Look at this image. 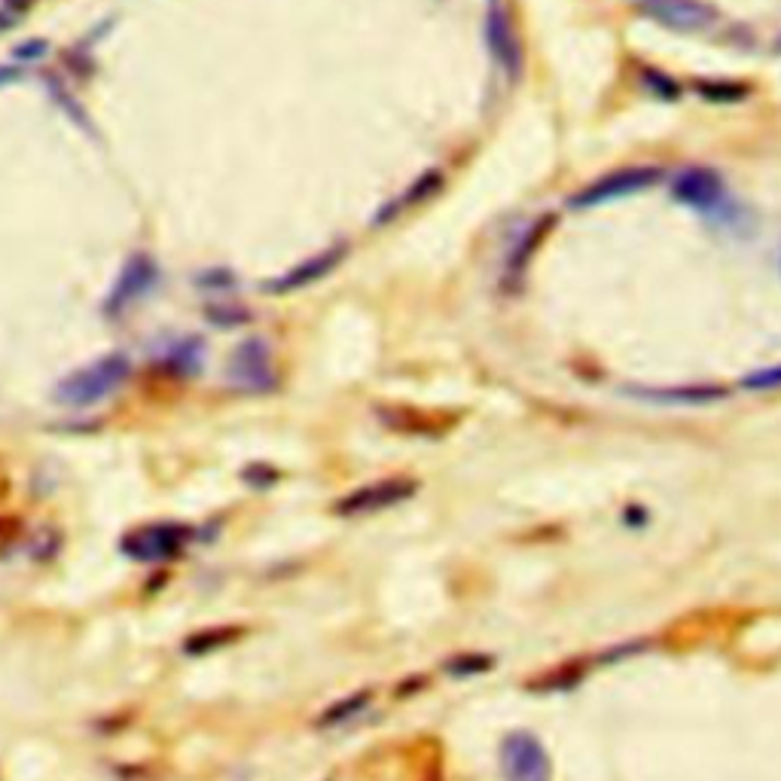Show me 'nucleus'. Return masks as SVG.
Returning <instances> with one entry per match:
<instances>
[{
    "label": "nucleus",
    "instance_id": "obj_1",
    "mask_svg": "<svg viewBox=\"0 0 781 781\" xmlns=\"http://www.w3.org/2000/svg\"><path fill=\"white\" fill-rule=\"evenodd\" d=\"M129 376H132V360L126 354H104L102 360L64 376L56 384V400L64 406H95L110 398Z\"/></svg>",
    "mask_w": 781,
    "mask_h": 781
},
{
    "label": "nucleus",
    "instance_id": "obj_2",
    "mask_svg": "<svg viewBox=\"0 0 781 781\" xmlns=\"http://www.w3.org/2000/svg\"><path fill=\"white\" fill-rule=\"evenodd\" d=\"M226 379L238 391H248V394H269L279 388V372L272 364V348L269 342L260 336L238 342L236 352L229 354V364H226Z\"/></svg>",
    "mask_w": 781,
    "mask_h": 781
},
{
    "label": "nucleus",
    "instance_id": "obj_3",
    "mask_svg": "<svg viewBox=\"0 0 781 781\" xmlns=\"http://www.w3.org/2000/svg\"><path fill=\"white\" fill-rule=\"evenodd\" d=\"M159 284V263L150 257V253H132L119 279L114 281L110 294L104 299V315L107 318H117L122 311H129L134 303H141L144 296H150Z\"/></svg>",
    "mask_w": 781,
    "mask_h": 781
},
{
    "label": "nucleus",
    "instance_id": "obj_4",
    "mask_svg": "<svg viewBox=\"0 0 781 781\" xmlns=\"http://www.w3.org/2000/svg\"><path fill=\"white\" fill-rule=\"evenodd\" d=\"M415 492H418V483L410 476H388V480L348 492L345 498L336 501L333 510H336V517H372V513H384L398 504L410 501Z\"/></svg>",
    "mask_w": 781,
    "mask_h": 781
},
{
    "label": "nucleus",
    "instance_id": "obj_5",
    "mask_svg": "<svg viewBox=\"0 0 781 781\" xmlns=\"http://www.w3.org/2000/svg\"><path fill=\"white\" fill-rule=\"evenodd\" d=\"M501 769L507 781H553V764L544 742L529 730H517L504 738Z\"/></svg>",
    "mask_w": 781,
    "mask_h": 781
},
{
    "label": "nucleus",
    "instance_id": "obj_6",
    "mask_svg": "<svg viewBox=\"0 0 781 781\" xmlns=\"http://www.w3.org/2000/svg\"><path fill=\"white\" fill-rule=\"evenodd\" d=\"M663 177L660 168L653 165H635V168H619V171H611L602 180H595L590 187H583L580 192H575L568 199L571 208H595V205H607V202H617V199H626V196H635V192L650 190L656 180Z\"/></svg>",
    "mask_w": 781,
    "mask_h": 781
},
{
    "label": "nucleus",
    "instance_id": "obj_7",
    "mask_svg": "<svg viewBox=\"0 0 781 781\" xmlns=\"http://www.w3.org/2000/svg\"><path fill=\"white\" fill-rule=\"evenodd\" d=\"M190 529L177 525V522H153V525H144V529L129 531L122 541H119V549L122 556H129L132 561H165L175 559L177 553L184 549V544L190 541Z\"/></svg>",
    "mask_w": 781,
    "mask_h": 781
},
{
    "label": "nucleus",
    "instance_id": "obj_8",
    "mask_svg": "<svg viewBox=\"0 0 781 781\" xmlns=\"http://www.w3.org/2000/svg\"><path fill=\"white\" fill-rule=\"evenodd\" d=\"M672 199L711 217V214H718L730 202V192H726V184H723V177L714 168L699 165V168H684L672 180Z\"/></svg>",
    "mask_w": 781,
    "mask_h": 781
},
{
    "label": "nucleus",
    "instance_id": "obj_9",
    "mask_svg": "<svg viewBox=\"0 0 781 781\" xmlns=\"http://www.w3.org/2000/svg\"><path fill=\"white\" fill-rule=\"evenodd\" d=\"M638 10L675 31H708L718 22V10L706 0H641Z\"/></svg>",
    "mask_w": 781,
    "mask_h": 781
},
{
    "label": "nucleus",
    "instance_id": "obj_10",
    "mask_svg": "<svg viewBox=\"0 0 781 781\" xmlns=\"http://www.w3.org/2000/svg\"><path fill=\"white\" fill-rule=\"evenodd\" d=\"M345 257H348V245L340 241V245H333V248H327V251L315 253V257L303 260V263H296L294 269H287V272L279 275V279L265 281V294L284 296V294H296V291H303V287H311L315 281L327 279L333 269H340V263L345 260Z\"/></svg>",
    "mask_w": 781,
    "mask_h": 781
},
{
    "label": "nucleus",
    "instance_id": "obj_11",
    "mask_svg": "<svg viewBox=\"0 0 781 781\" xmlns=\"http://www.w3.org/2000/svg\"><path fill=\"white\" fill-rule=\"evenodd\" d=\"M486 44L492 49V59L498 61V68L507 74V80H519L522 64H525V49H522V40H519L510 15L498 7L486 15Z\"/></svg>",
    "mask_w": 781,
    "mask_h": 781
},
{
    "label": "nucleus",
    "instance_id": "obj_12",
    "mask_svg": "<svg viewBox=\"0 0 781 781\" xmlns=\"http://www.w3.org/2000/svg\"><path fill=\"white\" fill-rule=\"evenodd\" d=\"M623 394L644 400V403H656V406H706V403H718V400L726 398V388H718V384H678V388H635V384H626Z\"/></svg>",
    "mask_w": 781,
    "mask_h": 781
},
{
    "label": "nucleus",
    "instance_id": "obj_13",
    "mask_svg": "<svg viewBox=\"0 0 781 781\" xmlns=\"http://www.w3.org/2000/svg\"><path fill=\"white\" fill-rule=\"evenodd\" d=\"M553 226H556V214H541V217L531 223L529 229L517 238L513 251L507 257V281H519L525 275L531 257L541 251V245H544V238L553 233Z\"/></svg>",
    "mask_w": 781,
    "mask_h": 781
},
{
    "label": "nucleus",
    "instance_id": "obj_14",
    "mask_svg": "<svg viewBox=\"0 0 781 781\" xmlns=\"http://www.w3.org/2000/svg\"><path fill=\"white\" fill-rule=\"evenodd\" d=\"M202 364H205V340H199V336L175 340L156 360V367L168 376H196V372H202Z\"/></svg>",
    "mask_w": 781,
    "mask_h": 781
},
{
    "label": "nucleus",
    "instance_id": "obj_15",
    "mask_svg": "<svg viewBox=\"0 0 781 781\" xmlns=\"http://www.w3.org/2000/svg\"><path fill=\"white\" fill-rule=\"evenodd\" d=\"M442 187V171L440 168H430V171H425L422 177H415L413 184L406 187V190L400 192V199H394L391 205L382 208L379 214H376V221H372V226H384V223L391 221V217H398L400 211H410V208L422 205V202H428L430 196H437Z\"/></svg>",
    "mask_w": 781,
    "mask_h": 781
},
{
    "label": "nucleus",
    "instance_id": "obj_16",
    "mask_svg": "<svg viewBox=\"0 0 781 781\" xmlns=\"http://www.w3.org/2000/svg\"><path fill=\"white\" fill-rule=\"evenodd\" d=\"M369 702H372V690H357V694L345 696V699L333 702V706H327L324 711L315 718V726H318V730L342 726V723H348L352 718H357V714H364V711L369 708Z\"/></svg>",
    "mask_w": 781,
    "mask_h": 781
},
{
    "label": "nucleus",
    "instance_id": "obj_17",
    "mask_svg": "<svg viewBox=\"0 0 781 781\" xmlns=\"http://www.w3.org/2000/svg\"><path fill=\"white\" fill-rule=\"evenodd\" d=\"M238 635H241V626H214V629L192 632L190 638L184 641V653H187V656H205V653H214V650L233 644Z\"/></svg>",
    "mask_w": 781,
    "mask_h": 781
},
{
    "label": "nucleus",
    "instance_id": "obj_18",
    "mask_svg": "<svg viewBox=\"0 0 781 781\" xmlns=\"http://www.w3.org/2000/svg\"><path fill=\"white\" fill-rule=\"evenodd\" d=\"M251 309L241 306V303H229V299H221V303H208L205 306V321L208 324L221 327V330H233V327H245L251 324Z\"/></svg>",
    "mask_w": 781,
    "mask_h": 781
},
{
    "label": "nucleus",
    "instance_id": "obj_19",
    "mask_svg": "<svg viewBox=\"0 0 781 781\" xmlns=\"http://www.w3.org/2000/svg\"><path fill=\"white\" fill-rule=\"evenodd\" d=\"M46 88H49V95H52V102L59 104L61 110L68 114V117L74 119L80 129H86V132H92V126H88V117L86 110L80 107V104L71 98V92L64 88V83H61L59 76H46Z\"/></svg>",
    "mask_w": 781,
    "mask_h": 781
},
{
    "label": "nucleus",
    "instance_id": "obj_20",
    "mask_svg": "<svg viewBox=\"0 0 781 781\" xmlns=\"http://www.w3.org/2000/svg\"><path fill=\"white\" fill-rule=\"evenodd\" d=\"M192 284L199 287V291H208V294H229V291H236V272L233 269H226V265H214V269H205L202 275H196L192 279Z\"/></svg>",
    "mask_w": 781,
    "mask_h": 781
},
{
    "label": "nucleus",
    "instance_id": "obj_21",
    "mask_svg": "<svg viewBox=\"0 0 781 781\" xmlns=\"http://www.w3.org/2000/svg\"><path fill=\"white\" fill-rule=\"evenodd\" d=\"M492 665H495V656H488V653H464V656H452L446 663V672L452 678H473V675L488 672Z\"/></svg>",
    "mask_w": 781,
    "mask_h": 781
},
{
    "label": "nucleus",
    "instance_id": "obj_22",
    "mask_svg": "<svg viewBox=\"0 0 781 781\" xmlns=\"http://www.w3.org/2000/svg\"><path fill=\"white\" fill-rule=\"evenodd\" d=\"M699 95L706 98V102H745L748 98V92L752 88L742 86V83H714V80H706V83H699Z\"/></svg>",
    "mask_w": 781,
    "mask_h": 781
},
{
    "label": "nucleus",
    "instance_id": "obj_23",
    "mask_svg": "<svg viewBox=\"0 0 781 781\" xmlns=\"http://www.w3.org/2000/svg\"><path fill=\"white\" fill-rule=\"evenodd\" d=\"M25 534V525L22 519L13 517V513H0V556H7Z\"/></svg>",
    "mask_w": 781,
    "mask_h": 781
},
{
    "label": "nucleus",
    "instance_id": "obj_24",
    "mask_svg": "<svg viewBox=\"0 0 781 781\" xmlns=\"http://www.w3.org/2000/svg\"><path fill=\"white\" fill-rule=\"evenodd\" d=\"M742 388H748V391H772V388H781V364L745 376V379H742Z\"/></svg>",
    "mask_w": 781,
    "mask_h": 781
},
{
    "label": "nucleus",
    "instance_id": "obj_25",
    "mask_svg": "<svg viewBox=\"0 0 781 781\" xmlns=\"http://www.w3.org/2000/svg\"><path fill=\"white\" fill-rule=\"evenodd\" d=\"M644 86L648 88H653L660 98H665V102H678V95H681V88L668 80L665 74H660V71H644Z\"/></svg>",
    "mask_w": 781,
    "mask_h": 781
},
{
    "label": "nucleus",
    "instance_id": "obj_26",
    "mask_svg": "<svg viewBox=\"0 0 781 781\" xmlns=\"http://www.w3.org/2000/svg\"><path fill=\"white\" fill-rule=\"evenodd\" d=\"M46 52H49V44L46 40H40V37H34V40H25V44L15 46V59L19 61H37L44 59Z\"/></svg>",
    "mask_w": 781,
    "mask_h": 781
},
{
    "label": "nucleus",
    "instance_id": "obj_27",
    "mask_svg": "<svg viewBox=\"0 0 781 781\" xmlns=\"http://www.w3.org/2000/svg\"><path fill=\"white\" fill-rule=\"evenodd\" d=\"M241 476H245V480H248L253 488H269L272 483H275V480H279V473L269 471L265 464H253L251 471H245Z\"/></svg>",
    "mask_w": 781,
    "mask_h": 781
},
{
    "label": "nucleus",
    "instance_id": "obj_28",
    "mask_svg": "<svg viewBox=\"0 0 781 781\" xmlns=\"http://www.w3.org/2000/svg\"><path fill=\"white\" fill-rule=\"evenodd\" d=\"M15 80H22V71H19V68H0V86H10Z\"/></svg>",
    "mask_w": 781,
    "mask_h": 781
},
{
    "label": "nucleus",
    "instance_id": "obj_29",
    "mask_svg": "<svg viewBox=\"0 0 781 781\" xmlns=\"http://www.w3.org/2000/svg\"><path fill=\"white\" fill-rule=\"evenodd\" d=\"M37 0H3V10H10V13H22V10H28V7H34Z\"/></svg>",
    "mask_w": 781,
    "mask_h": 781
},
{
    "label": "nucleus",
    "instance_id": "obj_30",
    "mask_svg": "<svg viewBox=\"0 0 781 781\" xmlns=\"http://www.w3.org/2000/svg\"><path fill=\"white\" fill-rule=\"evenodd\" d=\"M15 25V13H10V10H0V34L3 31H10Z\"/></svg>",
    "mask_w": 781,
    "mask_h": 781
},
{
    "label": "nucleus",
    "instance_id": "obj_31",
    "mask_svg": "<svg viewBox=\"0 0 781 781\" xmlns=\"http://www.w3.org/2000/svg\"><path fill=\"white\" fill-rule=\"evenodd\" d=\"M7 492H10V480H7V473L0 471V498H7Z\"/></svg>",
    "mask_w": 781,
    "mask_h": 781
},
{
    "label": "nucleus",
    "instance_id": "obj_32",
    "mask_svg": "<svg viewBox=\"0 0 781 781\" xmlns=\"http://www.w3.org/2000/svg\"><path fill=\"white\" fill-rule=\"evenodd\" d=\"M779 49H781V40H779Z\"/></svg>",
    "mask_w": 781,
    "mask_h": 781
}]
</instances>
